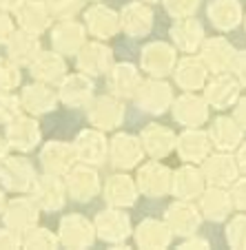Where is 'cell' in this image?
I'll list each match as a JSON object with an SVG mask.
<instances>
[{"instance_id": "obj_12", "label": "cell", "mask_w": 246, "mask_h": 250, "mask_svg": "<svg viewBox=\"0 0 246 250\" xmlns=\"http://www.w3.org/2000/svg\"><path fill=\"white\" fill-rule=\"evenodd\" d=\"M14 18L20 29H24V31H29V33H36V36L45 33L53 22L45 0H22V2L16 7Z\"/></svg>"}, {"instance_id": "obj_53", "label": "cell", "mask_w": 246, "mask_h": 250, "mask_svg": "<svg viewBox=\"0 0 246 250\" xmlns=\"http://www.w3.org/2000/svg\"><path fill=\"white\" fill-rule=\"evenodd\" d=\"M189 246H204V248H206V241L204 239H189V241H184V244H182V248H189Z\"/></svg>"}, {"instance_id": "obj_17", "label": "cell", "mask_w": 246, "mask_h": 250, "mask_svg": "<svg viewBox=\"0 0 246 250\" xmlns=\"http://www.w3.org/2000/svg\"><path fill=\"white\" fill-rule=\"evenodd\" d=\"M171 170L160 162H147L137 170V190H142L147 197H164L171 190Z\"/></svg>"}, {"instance_id": "obj_49", "label": "cell", "mask_w": 246, "mask_h": 250, "mask_svg": "<svg viewBox=\"0 0 246 250\" xmlns=\"http://www.w3.org/2000/svg\"><path fill=\"white\" fill-rule=\"evenodd\" d=\"M233 64H235V69H237V76H240V80L246 84V51H242V56H235Z\"/></svg>"}, {"instance_id": "obj_32", "label": "cell", "mask_w": 246, "mask_h": 250, "mask_svg": "<svg viewBox=\"0 0 246 250\" xmlns=\"http://www.w3.org/2000/svg\"><path fill=\"white\" fill-rule=\"evenodd\" d=\"M233 60H235V51L233 47L222 38H213L204 44V62H206L213 73H224L231 69Z\"/></svg>"}, {"instance_id": "obj_3", "label": "cell", "mask_w": 246, "mask_h": 250, "mask_svg": "<svg viewBox=\"0 0 246 250\" xmlns=\"http://www.w3.org/2000/svg\"><path fill=\"white\" fill-rule=\"evenodd\" d=\"M5 137L9 142V146L18 153H29L40 144V124L36 115H22L20 113L16 120L5 124Z\"/></svg>"}, {"instance_id": "obj_27", "label": "cell", "mask_w": 246, "mask_h": 250, "mask_svg": "<svg viewBox=\"0 0 246 250\" xmlns=\"http://www.w3.org/2000/svg\"><path fill=\"white\" fill-rule=\"evenodd\" d=\"M175 144L184 162H202L206 160L213 142H208V135L202 131H186L180 135V140H175Z\"/></svg>"}, {"instance_id": "obj_21", "label": "cell", "mask_w": 246, "mask_h": 250, "mask_svg": "<svg viewBox=\"0 0 246 250\" xmlns=\"http://www.w3.org/2000/svg\"><path fill=\"white\" fill-rule=\"evenodd\" d=\"M137 98V104H140V109L147 111V113H164L166 106L171 104L173 100V93H171V86L164 84L160 80H147L140 84L135 93Z\"/></svg>"}, {"instance_id": "obj_11", "label": "cell", "mask_w": 246, "mask_h": 250, "mask_svg": "<svg viewBox=\"0 0 246 250\" xmlns=\"http://www.w3.org/2000/svg\"><path fill=\"white\" fill-rule=\"evenodd\" d=\"M76 62L78 71L87 76H102V73H109V69L113 66V51L100 40L85 42L80 51L76 53Z\"/></svg>"}, {"instance_id": "obj_7", "label": "cell", "mask_w": 246, "mask_h": 250, "mask_svg": "<svg viewBox=\"0 0 246 250\" xmlns=\"http://www.w3.org/2000/svg\"><path fill=\"white\" fill-rule=\"evenodd\" d=\"M36 204L40 206V210H47V212H53V210H60L67 202V184L60 180V175H38L36 180V186H33L31 193Z\"/></svg>"}, {"instance_id": "obj_51", "label": "cell", "mask_w": 246, "mask_h": 250, "mask_svg": "<svg viewBox=\"0 0 246 250\" xmlns=\"http://www.w3.org/2000/svg\"><path fill=\"white\" fill-rule=\"evenodd\" d=\"M22 0H0V11H9V14H14L16 7L20 5Z\"/></svg>"}, {"instance_id": "obj_34", "label": "cell", "mask_w": 246, "mask_h": 250, "mask_svg": "<svg viewBox=\"0 0 246 250\" xmlns=\"http://www.w3.org/2000/svg\"><path fill=\"white\" fill-rule=\"evenodd\" d=\"M208 18L218 29H233L237 27L242 18V7L237 0H213L208 5Z\"/></svg>"}, {"instance_id": "obj_16", "label": "cell", "mask_w": 246, "mask_h": 250, "mask_svg": "<svg viewBox=\"0 0 246 250\" xmlns=\"http://www.w3.org/2000/svg\"><path fill=\"white\" fill-rule=\"evenodd\" d=\"M95 226V235L102 241H109V244H120L131 235V222L118 208H109V210H102L95 215L93 219Z\"/></svg>"}, {"instance_id": "obj_48", "label": "cell", "mask_w": 246, "mask_h": 250, "mask_svg": "<svg viewBox=\"0 0 246 250\" xmlns=\"http://www.w3.org/2000/svg\"><path fill=\"white\" fill-rule=\"evenodd\" d=\"M231 199L235 202L237 208L246 210V180L235 182V186H233V193H231Z\"/></svg>"}, {"instance_id": "obj_6", "label": "cell", "mask_w": 246, "mask_h": 250, "mask_svg": "<svg viewBox=\"0 0 246 250\" xmlns=\"http://www.w3.org/2000/svg\"><path fill=\"white\" fill-rule=\"evenodd\" d=\"M38 160H40V166L45 168V173L65 177V175L76 166L78 157H76V151H73V144H67V142H60V140H51L40 148Z\"/></svg>"}, {"instance_id": "obj_25", "label": "cell", "mask_w": 246, "mask_h": 250, "mask_svg": "<svg viewBox=\"0 0 246 250\" xmlns=\"http://www.w3.org/2000/svg\"><path fill=\"white\" fill-rule=\"evenodd\" d=\"M104 199L115 208L131 206L137 199V184L129 175H111L104 184Z\"/></svg>"}, {"instance_id": "obj_42", "label": "cell", "mask_w": 246, "mask_h": 250, "mask_svg": "<svg viewBox=\"0 0 246 250\" xmlns=\"http://www.w3.org/2000/svg\"><path fill=\"white\" fill-rule=\"evenodd\" d=\"M53 20H71L80 14L85 0H45Z\"/></svg>"}, {"instance_id": "obj_20", "label": "cell", "mask_w": 246, "mask_h": 250, "mask_svg": "<svg viewBox=\"0 0 246 250\" xmlns=\"http://www.w3.org/2000/svg\"><path fill=\"white\" fill-rule=\"evenodd\" d=\"M140 64H142V71H147L149 76L162 78L169 71H173L175 51L164 42H151L140 53Z\"/></svg>"}, {"instance_id": "obj_4", "label": "cell", "mask_w": 246, "mask_h": 250, "mask_svg": "<svg viewBox=\"0 0 246 250\" xmlns=\"http://www.w3.org/2000/svg\"><path fill=\"white\" fill-rule=\"evenodd\" d=\"M38 217H40V206L36 204V199L31 195H18L16 199L7 202L5 210H2V224L14 228L20 235L24 230H29V228L38 226Z\"/></svg>"}, {"instance_id": "obj_33", "label": "cell", "mask_w": 246, "mask_h": 250, "mask_svg": "<svg viewBox=\"0 0 246 250\" xmlns=\"http://www.w3.org/2000/svg\"><path fill=\"white\" fill-rule=\"evenodd\" d=\"M135 241L142 248H162L171 241V228L157 219H144L135 230Z\"/></svg>"}, {"instance_id": "obj_18", "label": "cell", "mask_w": 246, "mask_h": 250, "mask_svg": "<svg viewBox=\"0 0 246 250\" xmlns=\"http://www.w3.org/2000/svg\"><path fill=\"white\" fill-rule=\"evenodd\" d=\"M85 29L95 40H109L120 31V16L104 5H91L85 11Z\"/></svg>"}, {"instance_id": "obj_47", "label": "cell", "mask_w": 246, "mask_h": 250, "mask_svg": "<svg viewBox=\"0 0 246 250\" xmlns=\"http://www.w3.org/2000/svg\"><path fill=\"white\" fill-rule=\"evenodd\" d=\"M14 31H16V20L9 16V11H0V44H5Z\"/></svg>"}, {"instance_id": "obj_13", "label": "cell", "mask_w": 246, "mask_h": 250, "mask_svg": "<svg viewBox=\"0 0 246 250\" xmlns=\"http://www.w3.org/2000/svg\"><path fill=\"white\" fill-rule=\"evenodd\" d=\"M73 151H76L78 162L89 166H98L107 160L109 142L104 140L100 128H85V131L78 133L76 142H73Z\"/></svg>"}, {"instance_id": "obj_19", "label": "cell", "mask_w": 246, "mask_h": 250, "mask_svg": "<svg viewBox=\"0 0 246 250\" xmlns=\"http://www.w3.org/2000/svg\"><path fill=\"white\" fill-rule=\"evenodd\" d=\"M5 44H7V56L18 66H29L36 60V56L43 51L38 36L24 31V29H16Z\"/></svg>"}, {"instance_id": "obj_9", "label": "cell", "mask_w": 246, "mask_h": 250, "mask_svg": "<svg viewBox=\"0 0 246 250\" xmlns=\"http://www.w3.org/2000/svg\"><path fill=\"white\" fill-rule=\"evenodd\" d=\"M60 246L67 248H89L95 241V226L82 215H65L58 228Z\"/></svg>"}, {"instance_id": "obj_26", "label": "cell", "mask_w": 246, "mask_h": 250, "mask_svg": "<svg viewBox=\"0 0 246 250\" xmlns=\"http://www.w3.org/2000/svg\"><path fill=\"white\" fill-rule=\"evenodd\" d=\"M140 142H142L144 153H149V155H153V157H164L166 153L173 151L175 135L164 126L149 124L142 131V135H140Z\"/></svg>"}, {"instance_id": "obj_56", "label": "cell", "mask_w": 246, "mask_h": 250, "mask_svg": "<svg viewBox=\"0 0 246 250\" xmlns=\"http://www.w3.org/2000/svg\"><path fill=\"white\" fill-rule=\"evenodd\" d=\"M147 2H157V0H147Z\"/></svg>"}, {"instance_id": "obj_15", "label": "cell", "mask_w": 246, "mask_h": 250, "mask_svg": "<svg viewBox=\"0 0 246 250\" xmlns=\"http://www.w3.org/2000/svg\"><path fill=\"white\" fill-rule=\"evenodd\" d=\"M109 162L115 168H133L140 164V160L144 157L142 142L137 137L129 135V133H118L113 140L109 142V151H107Z\"/></svg>"}, {"instance_id": "obj_24", "label": "cell", "mask_w": 246, "mask_h": 250, "mask_svg": "<svg viewBox=\"0 0 246 250\" xmlns=\"http://www.w3.org/2000/svg\"><path fill=\"white\" fill-rule=\"evenodd\" d=\"M140 84H142L140 71L129 62H120L109 69V86L118 98H135Z\"/></svg>"}, {"instance_id": "obj_46", "label": "cell", "mask_w": 246, "mask_h": 250, "mask_svg": "<svg viewBox=\"0 0 246 250\" xmlns=\"http://www.w3.org/2000/svg\"><path fill=\"white\" fill-rule=\"evenodd\" d=\"M22 246V235L14 228L2 226L0 228V248H20Z\"/></svg>"}, {"instance_id": "obj_45", "label": "cell", "mask_w": 246, "mask_h": 250, "mask_svg": "<svg viewBox=\"0 0 246 250\" xmlns=\"http://www.w3.org/2000/svg\"><path fill=\"white\" fill-rule=\"evenodd\" d=\"M164 5L175 18H189L198 9V0H164Z\"/></svg>"}, {"instance_id": "obj_2", "label": "cell", "mask_w": 246, "mask_h": 250, "mask_svg": "<svg viewBox=\"0 0 246 250\" xmlns=\"http://www.w3.org/2000/svg\"><path fill=\"white\" fill-rule=\"evenodd\" d=\"M87 118L93 128L113 131L124 120V104L118 100V95H100L87 104Z\"/></svg>"}, {"instance_id": "obj_43", "label": "cell", "mask_w": 246, "mask_h": 250, "mask_svg": "<svg viewBox=\"0 0 246 250\" xmlns=\"http://www.w3.org/2000/svg\"><path fill=\"white\" fill-rule=\"evenodd\" d=\"M22 113V106H20V98L9 93H0V124H9L11 120H16Z\"/></svg>"}, {"instance_id": "obj_22", "label": "cell", "mask_w": 246, "mask_h": 250, "mask_svg": "<svg viewBox=\"0 0 246 250\" xmlns=\"http://www.w3.org/2000/svg\"><path fill=\"white\" fill-rule=\"evenodd\" d=\"M31 76L38 82H47V84H58L62 78L67 76V62L65 56L58 51H40L36 60L29 64Z\"/></svg>"}, {"instance_id": "obj_37", "label": "cell", "mask_w": 246, "mask_h": 250, "mask_svg": "<svg viewBox=\"0 0 246 250\" xmlns=\"http://www.w3.org/2000/svg\"><path fill=\"white\" fill-rule=\"evenodd\" d=\"M202 177L204 175L200 173V170H195L193 166H182V168L175 173L173 182H171V186H173V190H175V197H180V199L198 197V195L202 193Z\"/></svg>"}, {"instance_id": "obj_35", "label": "cell", "mask_w": 246, "mask_h": 250, "mask_svg": "<svg viewBox=\"0 0 246 250\" xmlns=\"http://www.w3.org/2000/svg\"><path fill=\"white\" fill-rule=\"evenodd\" d=\"M171 36H173V42L178 44V49L182 51H195L202 42V24L195 22L193 18H180V22L173 24L171 29Z\"/></svg>"}, {"instance_id": "obj_29", "label": "cell", "mask_w": 246, "mask_h": 250, "mask_svg": "<svg viewBox=\"0 0 246 250\" xmlns=\"http://www.w3.org/2000/svg\"><path fill=\"white\" fill-rule=\"evenodd\" d=\"M171 224V232H178V235H193L200 226V215L191 204L184 202H178L169 208V215H166Z\"/></svg>"}, {"instance_id": "obj_39", "label": "cell", "mask_w": 246, "mask_h": 250, "mask_svg": "<svg viewBox=\"0 0 246 250\" xmlns=\"http://www.w3.org/2000/svg\"><path fill=\"white\" fill-rule=\"evenodd\" d=\"M211 140H213V144L218 148L231 151V148H235L242 140L240 124L231 118H218L213 122V128H211Z\"/></svg>"}, {"instance_id": "obj_55", "label": "cell", "mask_w": 246, "mask_h": 250, "mask_svg": "<svg viewBox=\"0 0 246 250\" xmlns=\"http://www.w3.org/2000/svg\"><path fill=\"white\" fill-rule=\"evenodd\" d=\"M7 206V197H5V190L0 188V217H2V210H5Z\"/></svg>"}, {"instance_id": "obj_41", "label": "cell", "mask_w": 246, "mask_h": 250, "mask_svg": "<svg viewBox=\"0 0 246 250\" xmlns=\"http://www.w3.org/2000/svg\"><path fill=\"white\" fill-rule=\"evenodd\" d=\"M20 80H22L20 66L9 56L0 58V93H9V91L18 89Z\"/></svg>"}, {"instance_id": "obj_38", "label": "cell", "mask_w": 246, "mask_h": 250, "mask_svg": "<svg viewBox=\"0 0 246 250\" xmlns=\"http://www.w3.org/2000/svg\"><path fill=\"white\" fill-rule=\"evenodd\" d=\"M175 80L184 91H195L206 80V66L195 58H184L175 69Z\"/></svg>"}, {"instance_id": "obj_14", "label": "cell", "mask_w": 246, "mask_h": 250, "mask_svg": "<svg viewBox=\"0 0 246 250\" xmlns=\"http://www.w3.org/2000/svg\"><path fill=\"white\" fill-rule=\"evenodd\" d=\"M58 98L62 104H67L69 109H78V106H87L93 98V80L87 73H71L65 76L58 84Z\"/></svg>"}, {"instance_id": "obj_44", "label": "cell", "mask_w": 246, "mask_h": 250, "mask_svg": "<svg viewBox=\"0 0 246 250\" xmlns=\"http://www.w3.org/2000/svg\"><path fill=\"white\" fill-rule=\"evenodd\" d=\"M226 239L237 248H246V217H235L233 224H228Z\"/></svg>"}, {"instance_id": "obj_10", "label": "cell", "mask_w": 246, "mask_h": 250, "mask_svg": "<svg viewBox=\"0 0 246 250\" xmlns=\"http://www.w3.org/2000/svg\"><path fill=\"white\" fill-rule=\"evenodd\" d=\"M67 177V195L76 202H91L100 193V177L89 164H76Z\"/></svg>"}, {"instance_id": "obj_54", "label": "cell", "mask_w": 246, "mask_h": 250, "mask_svg": "<svg viewBox=\"0 0 246 250\" xmlns=\"http://www.w3.org/2000/svg\"><path fill=\"white\" fill-rule=\"evenodd\" d=\"M237 160H240V166L246 170V144L242 146V151H240V155H237Z\"/></svg>"}, {"instance_id": "obj_1", "label": "cell", "mask_w": 246, "mask_h": 250, "mask_svg": "<svg viewBox=\"0 0 246 250\" xmlns=\"http://www.w3.org/2000/svg\"><path fill=\"white\" fill-rule=\"evenodd\" d=\"M38 173L36 166L20 155H7L0 162V184L5 186V190L18 195H29L36 186Z\"/></svg>"}, {"instance_id": "obj_36", "label": "cell", "mask_w": 246, "mask_h": 250, "mask_svg": "<svg viewBox=\"0 0 246 250\" xmlns=\"http://www.w3.org/2000/svg\"><path fill=\"white\" fill-rule=\"evenodd\" d=\"M200 206H202V212L211 219V222H222V219L228 217V212H231L233 199H231V195L224 193V190L211 188L202 195Z\"/></svg>"}, {"instance_id": "obj_8", "label": "cell", "mask_w": 246, "mask_h": 250, "mask_svg": "<svg viewBox=\"0 0 246 250\" xmlns=\"http://www.w3.org/2000/svg\"><path fill=\"white\" fill-rule=\"evenodd\" d=\"M51 47L60 56H76L87 42V29L85 24L76 20H58V24L51 27Z\"/></svg>"}, {"instance_id": "obj_50", "label": "cell", "mask_w": 246, "mask_h": 250, "mask_svg": "<svg viewBox=\"0 0 246 250\" xmlns=\"http://www.w3.org/2000/svg\"><path fill=\"white\" fill-rule=\"evenodd\" d=\"M235 122H240L242 126L246 128V98L242 100L240 104H237V109H235Z\"/></svg>"}, {"instance_id": "obj_40", "label": "cell", "mask_w": 246, "mask_h": 250, "mask_svg": "<svg viewBox=\"0 0 246 250\" xmlns=\"http://www.w3.org/2000/svg\"><path fill=\"white\" fill-rule=\"evenodd\" d=\"M22 246L24 248H58L60 246V237L49 228L33 226L22 232Z\"/></svg>"}, {"instance_id": "obj_57", "label": "cell", "mask_w": 246, "mask_h": 250, "mask_svg": "<svg viewBox=\"0 0 246 250\" xmlns=\"http://www.w3.org/2000/svg\"><path fill=\"white\" fill-rule=\"evenodd\" d=\"M93 2H98V0H93Z\"/></svg>"}, {"instance_id": "obj_52", "label": "cell", "mask_w": 246, "mask_h": 250, "mask_svg": "<svg viewBox=\"0 0 246 250\" xmlns=\"http://www.w3.org/2000/svg\"><path fill=\"white\" fill-rule=\"evenodd\" d=\"M9 151H11V146H9V142H7V137L0 135V162L9 155Z\"/></svg>"}, {"instance_id": "obj_23", "label": "cell", "mask_w": 246, "mask_h": 250, "mask_svg": "<svg viewBox=\"0 0 246 250\" xmlns=\"http://www.w3.org/2000/svg\"><path fill=\"white\" fill-rule=\"evenodd\" d=\"M153 27V14L147 5L142 2H131L120 14V29L131 38L147 36Z\"/></svg>"}, {"instance_id": "obj_28", "label": "cell", "mask_w": 246, "mask_h": 250, "mask_svg": "<svg viewBox=\"0 0 246 250\" xmlns=\"http://www.w3.org/2000/svg\"><path fill=\"white\" fill-rule=\"evenodd\" d=\"M202 175L211 184L215 186H226L237 180V166L233 157L228 155H213L204 160V170Z\"/></svg>"}, {"instance_id": "obj_5", "label": "cell", "mask_w": 246, "mask_h": 250, "mask_svg": "<svg viewBox=\"0 0 246 250\" xmlns=\"http://www.w3.org/2000/svg\"><path fill=\"white\" fill-rule=\"evenodd\" d=\"M20 106L22 111H27L29 115H45L51 113L58 106L60 98H58V91L53 89V84H47V82H31V84L22 86L20 89Z\"/></svg>"}, {"instance_id": "obj_31", "label": "cell", "mask_w": 246, "mask_h": 250, "mask_svg": "<svg viewBox=\"0 0 246 250\" xmlns=\"http://www.w3.org/2000/svg\"><path fill=\"white\" fill-rule=\"evenodd\" d=\"M237 93H240V84L233 78L218 73V78L206 89V100L208 104H213V109H226L235 102Z\"/></svg>"}, {"instance_id": "obj_30", "label": "cell", "mask_w": 246, "mask_h": 250, "mask_svg": "<svg viewBox=\"0 0 246 250\" xmlns=\"http://www.w3.org/2000/svg\"><path fill=\"white\" fill-rule=\"evenodd\" d=\"M206 102L195 95H182L173 106V115L184 126H200L206 120Z\"/></svg>"}]
</instances>
